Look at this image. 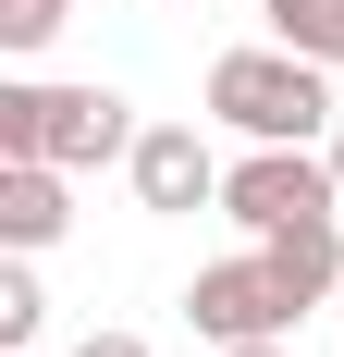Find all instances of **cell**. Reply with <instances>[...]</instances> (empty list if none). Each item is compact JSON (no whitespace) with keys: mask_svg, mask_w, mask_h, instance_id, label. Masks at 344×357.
I'll use <instances>...</instances> for the list:
<instances>
[{"mask_svg":"<svg viewBox=\"0 0 344 357\" xmlns=\"http://www.w3.org/2000/svg\"><path fill=\"white\" fill-rule=\"evenodd\" d=\"M62 222H74V173H62V160H0V247L37 259Z\"/></svg>","mask_w":344,"mask_h":357,"instance_id":"8992f818","label":"cell"},{"mask_svg":"<svg viewBox=\"0 0 344 357\" xmlns=\"http://www.w3.org/2000/svg\"><path fill=\"white\" fill-rule=\"evenodd\" d=\"M271 13L283 50H308V62H344V0H258Z\"/></svg>","mask_w":344,"mask_h":357,"instance_id":"ba28073f","label":"cell"},{"mask_svg":"<svg viewBox=\"0 0 344 357\" xmlns=\"http://www.w3.org/2000/svg\"><path fill=\"white\" fill-rule=\"evenodd\" d=\"M295 308H308V296L271 271V247H258V259H209L197 284H185V321H197L209 345H258V333H295Z\"/></svg>","mask_w":344,"mask_h":357,"instance_id":"3957f363","label":"cell"},{"mask_svg":"<svg viewBox=\"0 0 344 357\" xmlns=\"http://www.w3.org/2000/svg\"><path fill=\"white\" fill-rule=\"evenodd\" d=\"M221 357H283V333H258V345H221Z\"/></svg>","mask_w":344,"mask_h":357,"instance_id":"7c38bea8","label":"cell"},{"mask_svg":"<svg viewBox=\"0 0 344 357\" xmlns=\"http://www.w3.org/2000/svg\"><path fill=\"white\" fill-rule=\"evenodd\" d=\"M221 210L246 222V234H283V222H320V210H344V173H332V148H258V160H234L221 173Z\"/></svg>","mask_w":344,"mask_h":357,"instance_id":"277c9868","label":"cell"},{"mask_svg":"<svg viewBox=\"0 0 344 357\" xmlns=\"http://www.w3.org/2000/svg\"><path fill=\"white\" fill-rule=\"evenodd\" d=\"M332 173H344V136H332Z\"/></svg>","mask_w":344,"mask_h":357,"instance_id":"4fadbf2b","label":"cell"},{"mask_svg":"<svg viewBox=\"0 0 344 357\" xmlns=\"http://www.w3.org/2000/svg\"><path fill=\"white\" fill-rule=\"evenodd\" d=\"M136 197L148 210H209V197H221V160H209L197 123H148L136 136Z\"/></svg>","mask_w":344,"mask_h":357,"instance_id":"5b68a950","label":"cell"},{"mask_svg":"<svg viewBox=\"0 0 344 357\" xmlns=\"http://www.w3.org/2000/svg\"><path fill=\"white\" fill-rule=\"evenodd\" d=\"M37 321H49V296H37L25 247H13V271H0V345H37Z\"/></svg>","mask_w":344,"mask_h":357,"instance_id":"9c48e42d","label":"cell"},{"mask_svg":"<svg viewBox=\"0 0 344 357\" xmlns=\"http://www.w3.org/2000/svg\"><path fill=\"white\" fill-rule=\"evenodd\" d=\"M62 37V0H0V50H49Z\"/></svg>","mask_w":344,"mask_h":357,"instance_id":"30bf717a","label":"cell"},{"mask_svg":"<svg viewBox=\"0 0 344 357\" xmlns=\"http://www.w3.org/2000/svg\"><path fill=\"white\" fill-rule=\"evenodd\" d=\"M74 357H148V333H86Z\"/></svg>","mask_w":344,"mask_h":357,"instance_id":"8fae6325","label":"cell"},{"mask_svg":"<svg viewBox=\"0 0 344 357\" xmlns=\"http://www.w3.org/2000/svg\"><path fill=\"white\" fill-rule=\"evenodd\" d=\"M258 247H271V271L308 296V308L344 296V234H332V210H320V222H283V234H258Z\"/></svg>","mask_w":344,"mask_h":357,"instance_id":"52a82bcc","label":"cell"},{"mask_svg":"<svg viewBox=\"0 0 344 357\" xmlns=\"http://www.w3.org/2000/svg\"><path fill=\"white\" fill-rule=\"evenodd\" d=\"M209 111L234 123V136L258 148H308L320 123H332V62H308V50H221L209 62Z\"/></svg>","mask_w":344,"mask_h":357,"instance_id":"6da1fadb","label":"cell"},{"mask_svg":"<svg viewBox=\"0 0 344 357\" xmlns=\"http://www.w3.org/2000/svg\"><path fill=\"white\" fill-rule=\"evenodd\" d=\"M0 160L99 173V160H136V123L111 86H0Z\"/></svg>","mask_w":344,"mask_h":357,"instance_id":"7a4b0ae2","label":"cell"}]
</instances>
